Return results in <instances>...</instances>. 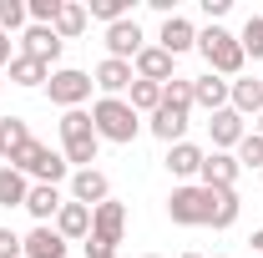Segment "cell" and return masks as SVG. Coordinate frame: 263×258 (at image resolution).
Segmentation results:
<instances>
[{
	"mask_svg": "<svg viewBox=\"0 0 263 258\" xmlns=\"http://www.w3.org/2000/svg\"><path fill=\"white\" fill-rule=\"evenodd\" d=\"M15 167H21L26 177H35V182H51V188L71 172V162H66L61 152H51V147H41V142H31V147H26V157L15 162Z\"/></svg>",
	"mask_w": 263,
	"mask_h": 258,
	"instance_id": "6",
	"label": "cell"
},
{
	"mask_svg": "<svg viewBox=\"0 0 263 258\" xmlns=\"http://www.w3.org/2000/svg\"><path fill=\"white\" fill-rule=\"evenodd\" d=\"M122 233H127V208H122L117 197H106L101 208H91V238H97V243L117 248V243H122Z\"/></svg>",
	"mask_w": 263,
	"mask_h": 258,
	"instance_id": "7",
	"label": "cell"
},
{
	"mask_svg": "<svg viewBox=\"0 0 263 258\" xmlns=\"http://www.w3.org/2000/svg\"><path fill=\"white\" fill-rule=\"evenodd\" d=\"M10 61H15V56H10V35L0 31V66H10Z\"/></svg>",
	"mask_w": 263,
	"mask_h": 258,
	"instance_id": "37",
	"label": "cell"
},
{
	"mask_svg": "<svg viewBox=\"0 0 263 258\" xmlns=\"http://www.w3.org/2000/svg\"><path fill=\"white\" fill-rule=\"evenodd\" d=\"M61 5L66 0H26V15H31V26H56Z\"/></svg>",
	"mask_w": 263,
	"mask_h": 258,
	"instance_id": "33",
	"label": "cell"
},
{
	"mask_svg": "<svg viewBox=\"0 0 263 258\" xmlns=\"http://www.w3.org/2000/svg\"><path fill=\"white\" fill-rule=\"evenodd\" d=\"M238 208V188H208V228H233Z\"/></svg>",
	"mask_w": 263,
	"mask_h": 258,
	"instance_id": "19",
	"label": "cell"
},
{
	"mask_svg": "<svg viewBox=\"0 0 263 258\" xmlns=\"http://www.w3.org/2000/svg\"><path fill=\"white\" fill-rule=\"evenodd\" d=\"M26 258H66V238L51 223H35L26 233Z\"/></svg>",
	"mask_w": 263,
	"mask_h": 258,
	"instance_id": "22",
	"label": "cell"
},
{
	"mask_svg": "<svg viewBox=\"0 0 263 258\" xmlns=\"http://www.w3.org/2000/svg\"><path fill=\"white\" fill-rule=\"evenodd\" d=\"M106 197H111V182H106L101 167H81V172H71V202H81V208H101Z\"/></svg>",
	"mask_w": 263,
	"mask_h": 258,
	"instance_id": "9",
	"label": "cell"
},
{
	"mask_svg": "<svg viewBox=\"0 0 263 258\" xmlns=\"http://www.w3.org/2000/svg\"><path fill=\"white\" fill-rule=\"evenodd\" d=\"M147 258H162V253H147Z\"/></svg>",
	"mask_w": 263,
	"mask_h": 258,
	"instance_id": "41",
	"label": "cell"
},
{
	"mask_svg": "<svg viewBox=\"0 0 263 258\" xmlns=\"http://www.w3.org/2000/svg\"><path fill=\"white\" fill-rule=\"evenodd\" d=\"M0 86H5V81H0Z\"/></svg>",
	"mask_w": 263,
	"mask_h": 258,
	"instance_id": "42",
	"label": "cell"
},
{
	"mask_svg": "<svg viewBox=\"0 0 263 258\" xmlns=\"http://www.w3.org/2000/svg\"><path fill=\"white\" fill-rule=\"evenodd\" d=\"M228 91H233V81H223V76H193V106H202V112H223L228 106Z\"/></svg>",
	"mask_w": 263,
	"mask_h": 258,
	"instance_id": "17",
	"label": "cell"
},
{
	"mask_svg": "<svg viewBox=\"0 0 263 258\" xmlns=\"http://www.w3.org/2000/svg\"><path fill=\"white\" fill-rule=\"evenodd\" d=\"M31 197V177L21 167H0V208H26Z\"/></svg>",
	"mask_w": 263,
	"mask_h": 258,
	"instance_id": "24",
	"label": "cell"
},
{
	"mask_svg": "<svg viewBox=\"0 0 263 258\" xmlns=\"http://www.w3.org/2000/svg\"><path fill=\"white\" fill-rule=\"evenodd\" d=\"M91 81L101 86V97H122V91H132L137 71H132V61H111V56H106V61L97 66V76H91Z\"/></svg>",
	"mask_w": 263,
	"mask_h": 258,
	"instance_id": "18",
	"label": "cell"
},
{
	"mask_svg": "<svg viewBox=\"0 0 263 258\" xmlns=\"http://www.w3.org/2000/svg\"><path fill=\"white\" fill-rule=\"evenodd\" d=\"M202 157H208V152H202L197 142H177V147H167V172H172V177H197V172H202Z\"/></svg>",
	"mask_w": 263,
	"mask_h": 258,
	"instance_id": "23",
	"label": "cell"
},
{
	"mask_svg": "<svg viewBox=\"0 0 263 258\" xmlns=\"http://www.w3.org/2000/svg\"><path fill=\"white\" fill-rule=\"evenodd\" d=\"M172 66H177V56H167L162 46H142V56L132 61V71H137V81H157V86H167V81H172Z\"/></svg>",
	"mask_w": 263,
	"mask_h": 258,
	"instance_id": "12",
	"label": "cell"
},
{
	"mask_svg": "<svg viewBox=\"0 0 263 258\" xmlns=\"http://www.w3.org/2000/svg\"><path fill=\"white\" fill-rule=\"evenodd\" d=\"M56 233H61L66 243H71V238H91V208H81V202H71V197H66L61 202V213H56Z\"/></svg>",
	"mask_w": 263,
	"mask_h": 258,
	"instance_id": "21",
	"label": "cell"
},
{
	"mask_svg": "<svg viewBox=\"0 0 263 258\" xmlns=\"http://www.w3.org/2000/svg\"><path fill=\"white\" fill-rule=\"evenodd\" d=\"M97 147H101V137L97 127H91V112H61V157L81 172V167H91L97 162Z\"/></svg>",
	"mask_w": 263,
	"mask_h": 258,
	"instance_id": "1",
	"label": "cell"
},
{
	"mask_svg": "<svg viewBox=\"0 0 263 258\" xmlns=\"http://www.w3.org/2000/svg\"><path fill=\"white\" fill-rule=\"evenodd\" d=\"M162 101H167V106H182V112H193V81H187V76H172V81L162 86Z\"/></svg>",
	"mask_w": 263,
	"mask_h": 258,
	"instance_id": "31",
	"label": "cell"
},
{
	"mask_svg": "<svg viewBox=\"0 0 263 258\" xmlns=\"http://www.w3.org/2000/svg\"><path fill=\"white\" fill-rule=\"evenodd\" d=\"M91 127H97L101 142L127 147V142H137V132H142V117L127 106V97H101L97 106H91Z\"/></svg>",
	"mask_w": 263,
	"mask_h": 258,
	"instance_id": "2",
	"label": "cell"
},
{
	"mask_svg": "<svg viewBox=\"0 0 263 258\" xmlns=\"http://www.w3.org/2000/svg\"><path fill=\"white\" fill-rule=\"evenodd\" d=\"M248 243H253V248H258V258H263V228L253 233V238H248Z\"/></svg>",
	"mask_w": 263,
	"mask_h": 258,
	"instance_id": "38",
	"label": "cell"
},
{
	"mask_svg": "<svg viewBox=\"0 0 263 258\" xmlns=\"http://www.w3.org/2000/svg\"><path fill=\"white\" fill-rule=\"evenodd\" d=\"M238 172H243V167H238L233 152H208L197 177H202V188H238Z\"/></svg>",
	"mask_w": 263,
	"mask_h": 258,
	"instance_id": "13",
	"label": "cell"
},
{
	"mask_svg": "<svg viewBox=\"0 0 263 258\" xmlns=\"http://www.w3.org/2000/svg\"><path fill=\"white\" fill-rule=\"evenodd\" d=\"M142 46H147V35H142L137 21H117V26H106V56H111V61H137Z\"/></svg>",
	"mask_w": 263,
	"mask_h": 258,
	"instance_id": "8",
	"label": "cell"
},
{
	"mask_svg": "<svg viewBox=\"0 0 263 258\" xmlns=\"http://www.w3.org/2000/svg\"><path fill=\"white\" fill-rule=\"evenodd\" d=\"M157 46H162L167 56H182V51H193V46H197L193 21H187V15H167L162 31H157Z\"/></svg>",
	"mask_w": 263,
	"mask_h": 258,
	"instance_id": "16",
	"label": "cell"
},
{
	"mask_svg": "<svg viewBox=\"0 0 263 258\" xmlns=\"http://www.w3.org/2000/svg\"><path fill=\"white\" fill-rule=\"evenodd\" d=\"M86 21H91V15H86V5L66 0V5H61V15H56V26H51V31L61 35V41H76V35L86 31Z\"/></svg>",
	"mask_w": 263,
	"mask_h": 258,
	"instance_id": "27",
	"label": "cell"
},
{
	"mask_svg": "<svg viewBox=\"0 0 263 258\" xmlns=\"http://www.w3.org/2000/svg\"><path fill=\"white\" fill-rule=\"evenodd\" d=\"M61 51H66V41L51 31V26H26V35H21V56L51 66V61H61Z\"/></svg>",
	"mask_w": 263,
	"mask_h": 258,
	"instance_id": "10",
	"label": "cell"
},
{
	"mask_svg": "<svg viewBox=\"0 0 263 258\" xmlns=\"http://www.w3.org/2000/svg\"><path fill=\"white\" fill-rule=\"evenodd\" d=\"M197 51H202V61H208V71L213 76H238L243 71V46H238V35L233 31H223V26H208V31H197Z\"/></svg>",
	"mask_w": 263,
	"mask_h": 258,
	"instance_id": "3",
	"label": "cell"
},
{
	"mask_svg": "<svg viewBox=\"0 0 263 258\" xmlns=\"http://www.w3.org/2000/svg\"><path fill=\"white\" fill-rule=\"evenodd\" d=\"M0 258H26V238H15L10 228H0Z\"/></svg>",
	"mask_w": 263,
	"mask_h": 258,
	"instance_id": "35",
	"label": "cell"
},
{
	"mask_svg": "<svg viewBox=\"0 0 263 258\" xmlns=\"http://www.w3.org/2000/svg\"><path fill=\"white\" fill-rule=\"evenodd\" d=\"M5 71H10V81H15V86H46V81H51V66L31 61V56H15Z\"/></svg>",
	"mask_w": 263,
	"mask_h": 258,
	"instance_id": "26",
	"label": "cell"
},
{
	"mask_svg": "<svg viewBox=\"0 0 263 258\" xmlns=\"http://www.w3.org/2000/svg\"><path fill=\"white\" fill-rule=\"evenodd\" d=\"M208 132H213V152H233L248 132H243V117L233 112V106H223V112H213V122H208Z\"/></svg>",
	"mask_w": 263,
	"mask_h": 258,
	"instance_id": "15",
	"label": "cell"
},
{
	"mask_svg": "<svg viewBox=\"0 0 263 258\" xmlns=\"http://www.w3.org/2000/svg\"><path fill=\"white\" fill-rule=\"evenodd\" d=\"M167 218L177 228H208V188L202 182H182V188H172V197H167Z\"/></svg>",
	"mask_w": 263,
	"mask_h": 258,
	"instance_id": "4",
	"label": "cell"
},
{
	"mask_svg": "<svg viewBox=\"0 0 263 258\" xmlns=\"http://www.w3.org/2000/svg\"><path fill=\"white\" fill-rule=\"evenodd\" d=\"M238 46H243V56L263 61V15H248V26H243V35H238Z\"/></svg>",
	"mask_w": 263,
	"mask_h": 258,
	"instance_id": "30",
	"label": "cell"
},
{
	"mask_svg": "<svg viewBox=\"0 0 263 258\" xmlns=\"http://www.w3.org/2000/svg\"><path fill=\"white\" fill-rule=\"evenodd\" d=\"M147 127H152V137H157V142H167V147H177V142H187V137H182V132H187V112H182V106H157V112H152V122H147Z\"/></svg>",
	"mask_w": 263,
	"mask_h": 258,
	"instance_id": "14",
	"label": "cell"
},
{
	"mask_svg": "<svg viewBox=\"0 0 263 258\" xmlns=\"http://www.w3.org/2000/svg\"><path fill=\"white\" fill-rule=\"evenodd\" d=\"M228 106L238 112V117H258L263 112V81H233Z\"/></svg>",
	"mask_w": 263,
	"mask_h": 258,
	"instance_id": "25",
	"label": "cell"
},
{
	"mask_svg": "<svg viewBox=\"0 0 263 258\" xmlns=\"http://www.w3.org/2000/svg\"><path fill=\"white\" fill-rule=\"evenodd\" d=\"M228 5H233V0H202V10H208V21H213V26L228 15Z\"/></svg>",
	"mask_w": 263,
	"mask_h": 258,
	"instance_id": "36",
	"label": "cell"
},
{
	"mask_svg": "<svg viewBox=\"0 0 263 258\" xmlns=\"http://www.w3.org/2000/svg\"><path fill=\"white\" fill-rule=\"evenodd\" d=\"M91 76L86 71H76V66H66V71H51V81H46V97H51V106H61V112H76L81 101L91 97Z\"/></svg>",
	"mask_w": 263,
	"mask_h": 258,
	"instance_id": "5",
	"label": "cell"
},
{
	"mask_svg": "<svg viewBox=\"0 0 263 258\" xmlns=\"http://www.w3.org/2000/svg\"><path fill=\"white\" fill-rule=\"evenodd\" d=\"M61 188H51V182H31V197H26V213H31L35 223H56V213H61Z\"/></svg>",
	"mask_w": 263,
	"mask_h": 258,
	"instance_id": "20",
	"label": "cell"
},
{
	"mask_svg": "<svg viewBox=\"0 0 263 258\" xmlns=\"http://www.w3.org/2000/svg\"><path fill=\"white\" fill-rule=\"evenodd\" d=\"M86 15H97V21H106V26H117V21H132V0H91Z\"/></svg>",
	"mask_w": 263,
	"mask_h": 258,
	"instance_id": "29",
	"label": "cell"
},
{
	"mask_svg": "<svg viewBox=\"0 0 263 258\" xmlns=\"http://www.w3.org/2000/svg\"><path fill=\"white\" fill-rule=\"evenodd\" d=\"M31 15H26V0H0V31L10 35V31H21Z\"/></svg>",
	"mask_w": 263,
	"mask_h": 258,
	"instance_id": "34",
	"label": "cell"
},
{
	"mask_svg": "<svg viewBox=\"0 0 263 258\" xmlns=\"http://www.w3.org/2000/svg\"><path fill=\"white\" fill-rule=\"evenodd\" d=\"M253 132H258V137H263V112H258V117H253Z\"/></svg>",
	"mask_w": 263,
	"mask_h": 258,
	"instance_id": "39",
	"label": "cell"
},
{
	"mask_svg": "<svg viewBox=\"0 0 263 258\" xmlns=\"http://www.w3.org/2000/svg\"><path fill=\"white\" fill-rule=\"evenodd\" d=\"M31 122L26 117H0V162L5 167H15V162L26 157V147H31Z\"/></svg>",
	"mask_w": 263,
	"mask_h": 258,
	"instance_id": "11",
	"label": "cell"
},
{
	"mask_svg": "<svg viewBox=\"0 0 263 258\" xmlns=\"http://www.w3.org/2000/svg\"><path fill=\"white\" fill-rule=\"evenodd\" d=\"M182 258H202V253H182Z\"/></svg>",
	"mask_w": 263,
	"mask_h": 258,
	"instance_id": "40",
	"label": "cell"
},
{
	"mask_svg": "<svg viewBox=\"0 0 263 258\" xmlns=\"http://www.w3.org/2000/svg\"><path fill=\"white\" fill-rule=\"evenodd\" d=\"M127 106L137 112V117H142V112L152 117V112L162 106V86H157V81H132V91H127Z\"/></svg>",
	"mask_w": 263,
	"mask_h": 258,
	"instance_id": "28",
	"label": "cell"
},
{
	"mask_svg": "<svg viewBox=\"0 0 263 258\" xmlns=\"http://www.w3.org/2000/svg\"><path fill=\"white\" fill-rule=\"evenodd\" d=\"M233 157H238V167H263V137H258V132H248V137L233 147Z\"/></svg>",
	"mask_w": 263,
	"mask_h": 258,
	"instance_id": "32",
	"label": "cell"
}]
</instances>
